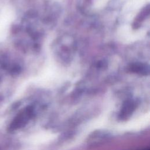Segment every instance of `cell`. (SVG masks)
I'll list each match as a JSON object with an SVG mask.
<instances>
[{
    "mask_svg": "<svg viewBox=\"0 0 150 150\" xmlns=\"http://www.w3.org/2000/svg\"><path fill=\"white\" fill-rule=\"evenodd\" d=\"M33 110L30 108H26L22 110L12 123L11 129H16L23 126L31 118Z\"/></svg>",
    "mask_w": 150,
    "mask_h": 150,
    "instance_id": "cell-1",
    "label": "cell"
}]
</instances>
